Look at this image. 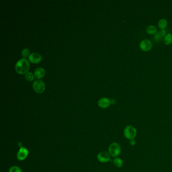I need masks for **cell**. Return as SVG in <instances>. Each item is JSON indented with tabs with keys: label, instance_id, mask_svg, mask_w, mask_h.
Masks as SVG:
<instances>
[{
	"label": "cell",
	"instance_id": "1",
	"mask_svg": "<svg viewBox=\"0 0 172 172\" xmlns=\"http://www.w3.org/2000/svg\"><path fill=\"white\" fill-rule=\"evenodd\" d=\"M30 68L29 62L25 58L21 59L16 64L15 70L18 73L21 75L27 73Z\"/></svg>",
	"mask_w": 172,
	"mask_h": 172
},
{
	"label": "cell",
	"instance_id": "2",
	"mask_svg": "<svg viewBox=\"0 0 172 172\" xmlns=\"http://www.w3.org/2000/svg\"><path fill=\"white\" fill-rule=\"evenodd\" d=\"M137 134L136 129L131 125L126 126L124 130V135L128 139H134Z\"/></svg>",
	"mask_w": 172,
	"mask_h": 172
},
{
	"label": "cell",
	"instance_id": "3",
	"mask_svg": "<svg viewBox=\"0 0 172 172\" xmlns=\"http://www.w3.org/2000/svg\"><path fill=\"white\" fill-rule=\"evenodd\" d=\"M121 152V147L119 143L114 142L110 145L109 153L112 157H117L120 154Z\"/></svg>",
	"mask_w": 172,
	"mask_h": 172
},
{
	"label": "cell",
	"instance_id": "4",
	"mask_svg": "<svg viewBox=\"0 0 172 172\" xmlns=\"http://www.w3.org/2000/svg\"><path fill=\"white\" fill-rule=\"evenodd\" d=\"M33 89L35 92L38 94H41L45 90V84L43 81L37 80L34 81L33 83Z\"/></svg>",
	"mask_w": 172,
	"mask_h": 172
},
{
	"label": "cell",
	"instance_id": "5",
	"mask_svg": "<svg viewBox=\"0 0 172 172\" xmlns=\"http://www.w3.org/2000/svg\"><path fill=\"white\" fill-rule=\"evenodd\" d=\"M110 155L106 152H99L97 155V160L101 163H107L111 160Z\"/></svg>",
	"mask_w": 172,
	"mask_h": 172
},
{
	"label": "cell",
	"instance_id": "6",
	"mask_svg": "<svg viewBox=\"0 0 172 172\" xmlns=\"http://www.w3.org/2000/svg\"><path fill=\"white\" fill-rule=\"evenodd\" d=\"M29 154V151L26 148L23 147H21L20 150L18 152L17 155V157L18 160L20 161L23 160L25 159Z\"/></svg>",
	"mask_w": 172,
	"mask_h": 172
},
{
	"label": "cell",
	"instance_id": "7",
	"mask_svg": "<svg viewBox=\"0 0 172 172\" xmlns=\"http://www.w3.org/2000/svg\"><path fill=\"white\" fill-rule=\"evenodd\" d=\"M152 44L149 39H145L142 41L140 44V47L144 51H148L152 49Z\"/></svg>",
	"mask_w": 172,
	"mask_h": 172
},
{
	"label": "cell",
	"instance_id": "8",
	"mask_svg": "<svg viewBox=\"0 0 172 172\" xmlns=\"http://www.w3.org/2000/svg\"><path fill=\"white\" fill-rule=\"evenodd\" d=\"M42 59L41 55L36 53L31 54L28 57V60L31 63L33 64H37L41 61Z\"/></svg>",
	"mask_w": 172,
	"mask_h": 172
},
{
	"label": "cell",
	"instance_id": "9",
	"mask_svg": "<svg viewBox=\"0 0 172 172\" xmlns=\"http://www.w3.org/2000/svg\"><path fill=\"white\" fill-rule=\"evenodd\" d=\"M111 104V101L107 98L103 97L100 99L98 102V105L102 109H106L109 107Z\"/></svg>",
	"mask_w": 172,
	"mask_h": 172
},
{
	"label": "cell",
	"instance_id": "10",
	"mask_svg": "<svg viewBox=\"0 0 172 172\" xmlns=\"http://www.w3.org/2000/svg\"><path fill=\"white\" fill-rule=\"evenodd\" d=\"M34 75L36 78H42L45 75V70L43 68H38L34 71Z\"/></svg>",
	"mask_w": 172,
	"mask_h": 172
},
{
	"label": "cell",
	"instance_id": "11",
	"mask_svg": "<svg viewBox=\"0 0 172 172\" xmlns=\"http://www.w3.org/2000/svg\"><path fill=\"white\" fill-rule=\"evenodd\" d=\"M165 34H166V31L165 30H162L160 31H158L153 36V39L157 42H159L162 40L163 36H165Z\"/></svg>",
	"mask_w": 172,
	"mask_h": 172
},
{
	"label": "cell",
	"instance_id": "12",
	"mask_svg": "<svg viewBox=\"0 0 172 172\" xmlns=\"http://www.w3.org/2000/svg\"><path fill=\"white\" fill-rule=\"evenodd\" d=\"M113 163L114 165L117 168H121L123 165V161L121 158L117 157L114 159Z\"/></svg>",
	"mask_w": 172,
	"mask_h": 172
},
{
	"label": "cell",
	"instance_id": "13",
	"mask_svg": "<svg viewBox=\"0 0 172 172\" xmlns=\"http://www.w3.org/2000/svg\"><path fill=\"white\" fill-rule=\"evenodd\" d=\"M158 27L161 30H165V28L167 27V21L165 19H162L158 21Z\"/></svg>",
	"mask_w": 172,
	"mask_h": 172
},
{
	"label": "cell",
	"instance_id": "14",
	"mask_svg": "<svg viewBox=\"0 0 172 172\" xmlns=\"http://www.w3.org/2000/svg\"><path fill=\"white\" fill-rule=\"evenodd\" d=\"M147 32L149 34H154L155 33H157V28L155 26L153 25L148 26L147 28Z\"/></svg>",
	"mask_w": 172,
	"mask_h": 172
},
{
	"label": "cell",
	"instance_id": "15",
	"mask_svg": "<svg viewBox=\"0 0 172 172\" xmlns=\"http://www.w3.org/2000/svg\"><path fill=\"white\" fill-rule=\"evenodd\" d=\"M164 42L167 45L171 44L172 43V34L171 33H168L165 36Z\"/></svg>",
	"mask_w": 172,
	"mask_h": 172
},
{
	"label": "cell",
	"instance_id": "16",
	"mask_svg": "<svg viewBox=\"0 0 172 172\" xmlns=\"http://www.w3.org/2000/svg\"><path fill=\"white\" fill-rule=\"evenodd\" d=\"M29 54H30V51L29 49H28L27 48H25L24 49L22 50V53H21V55L22 56L23 58H27L28 56H29ZM29 57V56H28Z\"/></svg>",
	"mask_w": 172,
	"mask_h": 172
},
{
	"label": "cell",
	"instance_id": "17",
	"mask_svg": "<svg viewBox=\"0 0 172 172\" xmlns=\"http://www.w3.org/2000/svg\"><path fill=\"white\" fill-rule=\"evenodd\" d=\"M25 78L28 81H32L34 79V76L31 72H28L26 74Z\"/></svg>",
	"mask_w": 172,
	"mask_h": 172
},
{
	"label": "cell",
	"instance_id": "18",
	"mask_svg": "<svg viewBox=\"0 0 172 172\" xmlns=\"http://www.w3.org/2000/svg\"><path fill=\"white\" fill-rule=\"evenodd\" d=\"M9 172H22L20 168L18 166H13L11 167L9 170Z\"/></svg>",
	"mask_w": 172,
	"mask_h": 172
},
{
	"label": "cell",
	"instance_id": "19",
	"mask_svg": "<svg viewBox=\"0 0 172 172\" xmlns=\"http://www.w3.org/2000/svg\"><path fill=\"white\" fill-rule=\"evenodd\" d=\"M130 144L132 145V146H134L136 144V141L134 139H132L130 140Z\"/></svg>",
	"mask_w": 172,
	"mask_h": 172
}]
</instances>
